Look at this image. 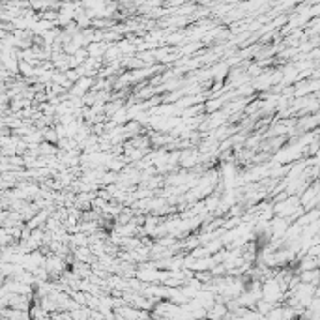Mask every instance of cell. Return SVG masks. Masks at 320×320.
Here are the masks:
<instances>
[{"mask_svg":"<svg viewBox=\"0 0 320 320\" xmlns=\"http://www.w3.org/2000/svg\"><path fill=\"white\" fill-rule=\"evenodd\" d=\"M275 212H277L279 215H292V213H296L298 212V200L296 198H289V200H285V202H281V204H277L275 206Z\"/></svg>","mask_w":320,"mask_h":320,"instance_id":"cell-1","label":"cell"}]
</instances>
